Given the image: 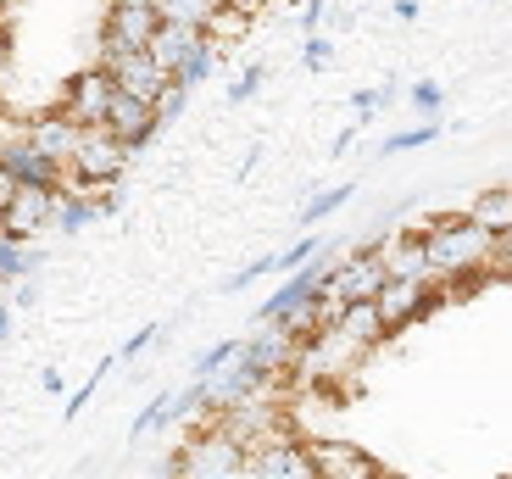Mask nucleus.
Returning <instances> with one entry per match:
<instances>
[{
  "label": "nucleus",
  "instance_id": "15",
  "mask_svg": "<svg viewBox=\"0 0 512 479\" xmlns=\"http://www.w3.org/2000/svg\"><path fill=\"white\" fill-rule=\"evenodd\" d=\"M429 290H435L429 279H390V285H384L373 301H379L384 324L401 329V324H412V318H418V312L429 307Z\"/></svg>",
  "mask_w": 512,
  "mask_h": 479
},
{
  "label": "nucleus",
  "instance_id": "39",
  "mask_svg": "<svg viewBox=\"0 0 512 479\" xmlns=\"http://www.w3.org/2000/svg\"><path fill=\"white\" fill-rule=\"evenodd\" d=\"M39 385L51 390V396H62V390H67V379H62V368H45V374H39Z\"/></svg>",
  "mask_w": 512,
  "mask_h": 479
},
{
  "label": "nucleus",
  "instance_id": "38",
  "mask_svg": "<svg viewBox=\"0 0 512 479\" xmlns=\"http://www.w3.org/2000/svg\"><path fill=\"white\" fill-rule=\"evenodd\" d=\"M17 190H23V179H17L12 168H0V212L12 207V195H17Z\"/></svg>",
  "mask_w": 512,
  "mask_h": 479
},
{
  "label": "nucleus",
  "instance_id": "17",
  "mask_svg": "<svg viewBox=\"0 0 512 479\" xmlns=\"http://www.w3.org/2000/svg\"><path fill=\"white\" fill-rule=\"evenodd\" d=\"M206 39H212L206 28H190V23H162V28H156V39H151V56L167 67V73H179V67L190 62L195 51H201Z\"/></svg>",
  "mask_w": 512,
  "mask_h": 479
},
{
  "label": "nucleus",
  "instance_id": "27",
  "mask_svg": "<svg viewBox=\"0 0 512 479\" xmlns=\"http://www.w3.org/2000/svg\"><path fill=\"white\" fill-rule=\"evenodd\" d=\"M407 106L423 117V123H435V117H440V106H446V90H440L435 78H418V84L407 90Z\"/></svg>",
  "mask_w": 512,
  "mask_h": 479
},
{
  "label": "nucleus",
  "instance_id": "40",
  "mask_svg": "<svg viewBox=\"0 0 512 479\" xmlns=\"http://www.w3.org/2000/svg\"><path fill=\"white\" fill-rule=\"evenodd\" d=\"M390 12H396L401 23H418V0H396V6H390Z\"/></svg>",
  "mask_w": 512,
  "mask_h": 479
},
{
  "label": "nucleus",
  "instance_id": "21",
  "mask_svg": "<svg viewBox=\"0 0 512 479\" xmlns=\"http://www.w3.org/2000/svg\"><path fill=\"white\" fill-rule=\"evenodd\" d=\"M156 12H162V23L212 28V17H218V6H212V0H156Z\"/></svg>",
  "mask_w": 512,
  "mask_h": 479
},
{
  "label": "nucleus",
  "instance_id": "24",
  "mask_svg": "<svg viewBox=\"0 0 512 479\" xmlns=\"http://www.w3.org/2000/svg\"><path fill=\"white\" fill-rule=\"evenodd\" d=\"M173 418H179V413H173V390H162V396H156V402L145 407L140 418H134V429H128V441H145V435H156V429H167Z\"/></svg>",
  "mask_w": 512,
  "mask_h": 479
},
{
  "label": "nucleus",
  "instance_id": "37",
  "mask_svg": "<svg viewBox=\"0 0 512 479\" xmlns=\"http://www.w3.org/2000/svg\"><path fill=\"white\" fill-rule=\"evenodd\" d=\"M262 273H273V257H262V262H251L245 273H234V279H229V290H245V285H256Z\"/></svg>",
  "mask_w": 512,
  "mask_h": 479
},
{
  "label": "nucleus",
  "instance_id": "33",
  "mask_svg": "<svg viewBox=\"0 0 512 479\" xmlns=\"http://www.w3.org/2000/svg\"><path fill=\"white\" fill-rule=\"evenodd\" d=\"M262 78H268V67H245V73H234V84H229V101L240 106V101H256V90H262Z\"/></svg>",
  "mask_w": 512,
  "mask_h": 479
},
{
  "label": "nucleus",
  "instance_id": "10",
  "mask_svg": "<svg viewBox=\"0 0 512 479\" xmlns=\"http://www.w3.org/2000/svg\"><path fill=\"white\" fill-rule=\"evenodd\" d=\"M112 101H117V78L106 73V67H90V73H78L73 78V90H67V106L62 112L73 117V123H106L112 117Z\"/></svg>",
  "mask_w": 512,
  "mask_h": 479
},
{
  "label": "nucleus",
  "instance_id": "19",
  "mask_svg": "<svg viewBox=\"0 0 512 479\" xmlns=\"http://www.w3.org/2000/svg\"><path fill=\"white\" fill-rule=\"evenodd\" d=\"M34 268H39V251H28V240H12V234L0 229V285H17Z\"/></svg>",
  "mask_w": 512,
  "mask_h": 479
},
{
  "label": "nucleus",
  "instance_id": "11",
  "mask_svg": "<svg viewBox=\"0 0 512 479\" xmlns=\"http://www.w3.org/2000/svg\"><path fill=\"white\" fill-rule=\"evenodd\" d=\"M106 123L123 134L128 151H140V145L162 129V112H156V101H145V95H134V90H123V84H117V101H112V117H106Z\"/></svg>",
  "mask_w": 512,
  "mask_h": 479
},
{
  "label": "nucleus",
  "instance_id": "1",
  "mask_svg": "<svg viewBox=\"0 0 512 479\" xmlns=\"http://www.w3.org/2000/svg\"><path fill=\"white\" fill-rule=\"evenodd\" d=\"M423 246H429V268H435V279H468V273L496 268L501 234L485 229L474 212H462V218H435L429 223V229H423Z\"/></svg>",
  "mask_w": 512,
  "mask_h": 479
},
{
  "label": "nucleus",
  "instance_id": "14",
  "mask_svg": "<svg viewBox=\"0 0 512 479\" xmlns=\"http://www.w3.org/2000/svg\"><path fill=\"white\" fill-rule=\"evenodd\" d=\"M156 28H162V12H156V6H123V0H112L106 39H123V45H134V51H151Z\"/></svg>",
  "mask_w": 512,
  "mask_h": 479
},
{
  "label": "nucleus",
  "instance_id": "25",
  "mask_svg": "<svg viewBox=\"0 0 512 479\" xmlns=\"http://www.w3.org/2000/svg\"><path fill=\"white\" fill-rule=\"evenodd\" d=\"M117 363H123V357H106V363H101V368H90V379H84V385H78L73 396H67V407H62V418H67V424H73V418H78V413H84V407L95 402V390L106 385V374H112Z\"/></svg>",
  "mask_w": 512,
  "mask_h": 479
},
{
  "label": "nucleus",
  "instance_id": "9",
  "mask_svg": "<svg viewBox=\"0 0 512 479\" xmlns=\"http://www.w3.org/2000/svg\"><path fill=\"white\" fill-rule=\"evenodd\" d=\"M51 218H56V190L51 184H23L12 195V207L0 212V229L12 240H28V234H51Z\"/></svg>",
  "mask_w": 512,
  "mask_h": 479
},
{
  "label": "nucleus",
  "instance_id": "29",
  "mask_svg": "<svg viewBox=\"0 0 512 479\" xmlns=\"http://www.w3.org/2000/svg\"><path fill=\"white\" fill-rule=\"evenodd\" d=\"M240 346H245V340H218L212 351H201V357H195V379H212V374H223V368H229L234 357H240Z\"/></svg>",
  "mask_w": 512,
  "mask_h": 479
},
{
  "label": "nucleus",
  "instance_id": "32",
  "mask_svg": "<svg viewBox=\"0 0 512 479\" xmlns=\"http://www.w3.org/2000/svg\"><path fill=\"white\" fill-rule=\"evenodd\" d=\"M396 84H384V90H357V95H351V112H357V123H368V117L373 112H384V106H390V101H396Z\"/></svg>",
  "mask_w": 512,
  "mask_h": 479
},
{
  "label": "nucleus",
  "instance_id": "30",
  "mask_svg": "<svg viewBox=\"0 0 512 479\" xmlns=\"http://www.w3.org/2000/svg\"><path fill=\"white\" fill-rule=\"evenodd\" d=\"M318 251H323L318 234H301V240H295L290 251H279V257H273V273H295V268H307V262L318 257Z\"/></svg>",
  "mask_w": 512,
  "mask_h": 479
},
{
  "label": "nucleus",
  "instance_id": "20",
  "mask_svg": "<svg viewBox=\"0 0 512 479\" xmlns=\"http://www.w3.org/2000/svg\"><path fill=\"white\" fill-rule=\"evenodd\" d=\"M474 212L479 223H485V229H496V234H512V184H501V190H485L474 201Z\"/></svg>",
  "mask_w": 512,
  "mask_h": 479
},
{
  "label": "nucleus",
  "instance_id": "43",
  "mask_svg": "<svg viewBox=\"0 0 512 479\" xmlns=\"http://www.w3.org/2000/svg\"><path fill=\"white\" fill-rule=\"evenodd\" d=\"M123 6H156V0H123Z\"/></svg>",
  "mask_w": 512,
  "mask_h": 479
},
{
  "label": "nucleus",
  "instance_id": "5",
  "mask_svg": "<svg viewBox=\"0 0 512 479\" xmlns=\"http://www.w3.org/2000/svg\"><path fill=\"white\" fill-rule=\"evenodd\" d=\"M101 67L123 84V90L145 95V101H162L167 84H173V73H167L162 62H156L151 51H134V45H123V39H106L101 34Z\"/></svg>",
  "mask_w": 512,
  "mask_h": 479
},
{
  "label": "nucleus",
  "instance_id": "2",
  "mask_svg": "<svg viewBox=\"0 0 512 479\" xmlns=\"http://www.w3.org/2000/svg\"><path fill=\"white\" fill-rule=\"evenodd\" d=\"M167 479H251V446L234 441L229 429L212 418V424L173 457Z\"/></svg>",
  "mask_w": 512,
  "mask_h": 479
},
{
  "label": "nucleus",
  "instance_id": "18",
  "mask_svg": "<svg viewBox=\"0 0 512 479\" xmlns=\"http://www.w3.org/2000/svg\"><path fill=\"white\" fill-rule=\"evenodd\" d=\"M334 324L346 329V335H357L362 346H379L384 335H390V324H384V312H379V301H351Z\"/></svg>",
  "mask_w": 512,
  "mask_h": 479
},
{
  "label": "nucleus",
  "instance_id": "26",
  "mask_svg": "<svg viewBox=\"0 0 512 479\" xmlns=\"http://www.w3.org/2000/svg\"><path fill=\"white\" fill-rule=\"evenodd\" d=\"M351 201V184H340V190H323V195H312L307 207H301V229H318L323 218H334V212Z\"/></svg>",
  "mask_w": 512,
  "mask_h": 479
},
{
  "label": "nucleus",
  "instance_id": "8",
  "mask_svg": "<svg viewBox=\"0 0 512 479\" xmlns=\"http://www.w3.org/2000/svg\"><path fill=\"white\" fill-rule=\"evenodd\" d=\"M295 351H301V335L290 324H262L256 335H245L240 357L256 368L262 379H279L284 368H295Z\"/></svg>",
  "mask_w": 512,
  "mask_h": 479
},
{
  "label": "nucleus",
  "instance_id": "46",
  "mask_svg": "<svg viewBox=\"0 0 512 479\" xmlns=\"http://www.w3.org/2000/svg\"><path fill=\"white\" fill-rule=\"evenodd\" d=\"M0 12H6V0H0Z\"/></svg>",
  "mask_w": 512,
  "mask_h": 479
},
{
  "label": "nucleus",
  "instance_id": "47",
  "mask_svg": "<svg viewBox=\"0 0 512 479\" xmlns=\"http://www.w3.org/2000/svg\"><path fill=\"white\" fill-rule=\"evenodd\" d=\"M507 479H512V474H507Z\"/></svg>",
  "mask_w": 512,
  "mask_h": 479
},
{
  "label": "nucleus",
  "instance_id": "4",
  "mask_svg": "<svg viewBox=\"0 0 512 479\" xmlns=\"http://www.w3.org/2000/svg\"><path fill=\"white\" fill-rule=\"evenodd\" d=\"M128 168V145L112 123H90L78 134V151H73V179L84 190H101V184H117Z\"/></svg>",
  "mask_w": 512,
  "mask_h": 479
},
{
  "label": "nucleus",
  "instance_id": "36",
  "mask_svg": "<svg viewBox=\"0 0 512 479\" xmlns=\"http://www.w3.org/2000/svg\"><path fill=\"white\" fill-rule=\"evenodd\" d=\"M323 12H329V0H307V6H301V17H295V23H301V34H318Z\"/></svg>",
  "mask_w": 512,
  "mask_h": 479
},
{
  "label": "nucleus",
  "instance_id": "42",
  "mask_svg": "<svg viewBox=\"0 0 512 479\" xmlns=\"http://www.w3.org/2000/svg\"><path fill=\"white\" fill-rule=\"evenodd\" d=\"M496 262H501V268H512V234H501V257Z\"/></svg>",
  "mask_w": 512,
  "mask_h": 479
},
{
  "label": "nucleus",
  "instance_id": "41",
  "mask_svg": "<svg viewBox=\"0 0 512 479\" xmlns=\"http://www.w3.org/2000/svg\"><path fill=\"white\" fill-rule=\"evenodd\" d=\"M6 340H12V312L0 307V346H6Z\"/></svg>",
  "mask_w": 512,
  "mask_h": 479
},
{
  "label": "nucleus",
  "instance_id": "31",
  "mask_svg": "<svg viewBox=\"0 0 512 479\" xmlns=\"http://www.w3.org/2000/svg\"><path fill=\"white\" fill-rule=\"evenodd\" d=\"M301 62H307L312 73H329L334 67V39L329 34H307L301 39Z\"/></svg>",
  "mask_w": 512,
  "mask_h": 479
},
{
  "label": "nucleus",
  "instance_id": "7",
  "mask_svg": "<svg viewBox=\"0 0 512 479\" xmlns=\"http://www.w3.org/2000/svg\"><path fill=\"white\" fill-rule=\"evenodd\" d=\"M251 479H318V457L295 435H273V441L251 446Z\"/></svg>",
  "mask_w": 512,
  "mask_h": 479
},
{
  "label": "nucleus",
  "instance_id": "28",
  "mask_svg": "<svg viewBox=\"0 0 512 479\" xmlns=\"http://www.w3.org/2000/svg\"><path fill=\"white\" fill-rule=\"evenodd\" d=\"M206 34L218 39V45H229V39L251 34V12H240V6H218V17H212V28Z\"/></svg>",
  "mask_w": 512,
  "mask_h": 479
},
{
  "label": "nucleus",
  "instance_id": "12",
  "mask_svg": "<svg viewBox=\"0 0 512 479\" xmlns=\"http://www.w3.org/2000/svg\"><path fill=\"white\" fill-rule=\"evenodd\" d=\"M373 246H379L390 279H429V285H435V268H429L423 234H390V240H373Z\"/></svg>",
  "mask_w": 512,
  "mask_h": 479
},
{
  "label": "nucleus",
  "instance_id": "6",
  "mask_svg": "<svg viewBox=\"0 0 512 479\" xmlns=\"http://www.w3.org/2000/svg\"><path fill=\"white\" fill-rule=\"evenodd\" d=\"M218 424L229 429L234 441H245V446H262V441H273V435H290V418H284L279 402H268L262 390L245 396V402H234V407H223Z\"/></svg>",
  "mask_w": 512,
  "mask_h": 479
},
{
  "label": "nucleus",
  "instance_id": "16",
  "mask_svg": "<svg viewBox=\"0 0 512 479\" xmlns=\"http://www.w3.org/2000/svg\"><path fill=\"white\" fill-rule=\"evenodd\" d=\"M312 457H318V479H379L373 457L346 441H312Z\"/></svg>",
  "mask_w": 512,
  "mask_h": 479
},
{
  "label": "nucleus",
  "instance_id": "44",
  "mask_svg": "<svg viewBox=\"0 0 512 479\" xmlns=\"http://www.w3.org/2000/svg\"><path fill=\"white\" fill-rule=\"evenodd\" d=\"M379 479H401V474H379Z\"/></svg>",
  "mask_w": 512,
  "mask_h": 479
},
{
  "label": "nucleus",
  "instance_id": "22",
  "mask_svg": "<svg viewBox=\"0 0 512 479\" xmlns=\"http://www.w3.org/2000/svg\"><path fill=\"white\" fill-rule=\"evenodd\" d=\"M435 140H440V117H435V123H423V117H418L412 129L384 134V145H379V151H384V156H401V151H418V145H435Z\"/></svg>",
  "mask_w": 512,
  "mask_h": 479
},
{
  "label": "nucleus",
  "instance_id": "34",
  "mask_svg": "<svg viewBox=\"0 0 512 479\" xmlns=\"http://www.w3.org/2000/svg\"><path fill=\"white\" fill-rule=\"evenodd\" d=\"M162 335V324H145V329H134V335L123 340V351H117V357H123V363H140L145 351H151V340Z\"/></svg>",
  "mask_w": 512,
  "mask_h": 479
},
{
  "label": "nucleus",
  "instance_id": "13",
  "mask_svg": "<svg viewBox=\"0 0 512 479\" xmlns=\"http://www.w3.org/2000/svg\"><path fill=\"white\" fill-rule=\"evenodd\" d=\"M78 134H84V123H73L67 112H45V117H34V123H28V140H34L39 151L51 156V162H62L67 173H73Z\"/></svg>",
  "mask_w": 512,
  "mask_h": 479
},
{
  "label": "nucleus",
  "instance_id": "23",
  "mask_svg": "<svg viewBox=\"0 0 512 479\" xmlns=\"http://www.w3.org/2000/svg\"><path fill=\"white\" fill-rule=\"evenodd\" d=\"M218 56H223V45H218V39H206L201 51H195V56H190V62H184V67H179V73H173V78H179L184 90H195V84H206V78L218 73Z\"/></svg>",
  "mask_w": 512,
  "mask_h": 479
},
{
  "label": "nucleus",
  "instance_id": "35",
  "mask_svg": "<svg viewBox=\"0 0 512 479\" xmlns=\"http://www.w3.org/2000/svg\"><path fill=\"white\" fill-rule=\"evenodd\" d=\"M184 106H190V90H184L179 78H173V84H167V95L156 101V112H162V129H167V123H173V117L184 112Z\"/></svg>",
  "mask_w": 512,
  "mask_h": 479
},
{
  "label": "nucleus",
  "instance_id": "45",
  "mask_svg": "<svg viewBox=\"0 0 512 479\" xmlns=\"http://www.w3.org/2000/svg\"><path fill=\"white\" fill-rule=\"evenodd\" d=\"M212 6H229V0H212Z\"/></svg>",
  "mask_w": 512,
  "mask_h": 479
},
{
  "label": "nucleus",
  "instance_id": "3",
  "mask_svg": "<svg viewBox=\"0 0 512 479\" xmlns=\"http://www.w3.org/2000/svg\"><path fill=\"white\" fill-rule=\"evenodd\" d=\"M373 346H362L357 335H346L340 324H318L312 335H301V351H295V374L307 385H340L362 368Z\"/></svg>",
  "mask_w": 512,
  "mask_h": 479
}]
</instances>
